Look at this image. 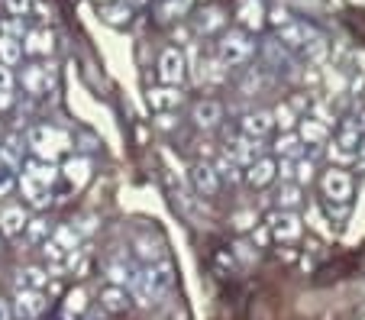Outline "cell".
<instances>
[{"instance_id": "cell-41", "label": "cell", "mask_w": 365, "mask_h": 320, "mask_svg": "<svg viewBox=\"0 0 365 320\" xmlns=\"http://www.w3.org/2000/svg\"><path fill=\"white\" fill-rule=\"evenodd\" d=\"M4 36H14V39H20V36H23V20H20V16H14V20L4 23Z\"/></svg>"}, {"instance_id": "cell-32", "label": "cell", "mask_w": 365, "mask_h": 320, "mask_svg": "<svg viewBox=\"0 0 365 320\" xmlns=\"http://www.w3.org/2000/svg\"><path fill=\"white\" fill-rule=\"evenodd\" d=\"M297 204H301V191H297V185H284V188L278 191V207H282V210H294Z\"/></svg>"}, {"instance_id": "cell-22", "label": "cell", "mask_w": 365, "mask_h": 320, "mask_svg": "<svg viewBox=\"0 0 365 320\" xmlns=\"http://www.w3.org/2000/svg\"><path fill=\"white\" fill-rule=\"evenodd\" d=\"M26 178H33V181H39V185H48V188H52V181L58 178V168L52 165V162H26Z\"/></svg>"}, {"instance_id": "cell-8", "label": "cell", "mask_w": 365, "mask_h": 320, "mask_svg": "<svg viewBox=\"0 0 365 320\" xmlns=\"http://www.w3.org/2000/svg\"><path fill=\"white\" fill-rule=\"evenodd\" d=\"M159 78L165 84H181L185 78V56L178 49H165L159 58Z\"/></svg>"}, {"instance_id": "cell-50", "label": "cell", "mask_w": 365, "mask_h": 320, "mask_svg": "<svg viewBox=\"0 0 365 320\" xmlns=\"http://www.w3.org/2000/svg\"><path fill=\"white\" fill-rule=\"evenodd\" d=\"M58 320H71V314H68V311H65V314H62V317H58Z\"/></svg>"}, {"instance_id": "cell-39", "label": "cell", "mask_w": 365, "mask_h": 320, "mask_svg": "<svg viewBox=\"0 0 365 320\" xmlns=\"http://www.w3.org/2000/svg\"><path fill=\"white\" fill-rule=\"evenodd\" d=\"M314 178V165H310L307 159L297 162V175H294V185H307V181Z\"/></svg>"}, {"instance_id": "cell-45", "label": "cell", "mask_w": 365, "mask_h": 320, "mask_svg": "<svg viewBox=\"0 0 365 320\" xmlns=\"http://www.w3.org/2000/svg\"><path fill=\"white\" fill-rule=\"evenodd\" d=\"M272 23H278V26H284V23H288V14H284V10H275V14H272Z\"/></svg>"}, {"instance_id": "cell-38", "label": "cell", "mask_w": 365, "mask_h": 320, "mask_svg": "<svg viewBox=\"0 0 365 320\" xmlns=\"http://www.w3.org/2000/svg\"><path fill=\"white\" fill-rule=\"evenodd\" d=\"M84 301H88V298H84V291H71V294H68V301H65V311H68L71 317H75V314H81V311H84Z\"/></svg>"}, {"instance_id": "cell-4", "label": "cell", "mask_w": 365, "mask_h": 320, "mask_svg": "<svg viewBox=\"0 0 365 320\" xmlns=\"http://www.w3.org/2000/svg\"><path fill=\"white\" fill-rule=\"evenodd\" d=\"M130 294H133V301H139V304H155V301L162 298V291H159V285L152 282V275H149V269H133L130 272Z\"/></svg>"}, {"instance_id": "cell-30", "label": "cell", "mask_w": 365, "mask_h": 320, "mask_svg": "<svg viewBox=\"0 0 365 320\" xmlns=\"http://www.w3.org/2000/svg\"><path fill=\"white\" fill-rule=\"evenodd\" d=\"M65 175H68L75 185H84V181L91 178V162L88 159H71L68 165H65Z\"/></svg>"}, {"instance_id": "cell-15", "label": "cell", "mask_w": 365, "mask_h": 320, "mask_svg": "<svg viewBox=\"0 0 365 320\" xmlns=\"http://www.w3.org/2000/svg\"><path fill=\"white\" fill-rule=\"evenodd\" d=\"M48 84H52L48 68H42V65H26V68H23V88H26L29 94H46Z\"/></svg>"}, {"instance_id": "cell-11", "label": "cell", "mask_w": 365, "mask_h": 320, "mask_svg": "<svg viewBox=\"0 0 365 320\" xmlns=\"http://www.w3.org/2000/svg\"><path fill=\"white\" fill-rule=\"evenodd\" d=\"M275 126V117H272L269 110H255V113H246L242 117V123H240V130H242V136H252V140H262L265 133Z\"/></svg>"}, {"instance_id": "cell-12", "label": "cell", "mask_w": 365, "mask_h": 320, "mask_svg": "<svg viewBox=\"0 0 365 320\" xmlns=\"http://www.w3.org/2000/svg\"><path fill=\"white\" fill-rule=\"evenodd\" d=\"M275 175H278V162L275 159H255L252 165L246 168V181L252 185V188H265Z\"/></svg>"}, {"instance_id": "cell-6", "label": "cell", "mask_w": 365, "mask_h": 320, "mask_svg": "<svg viewBox=\"0 0 365 320\" xmlns=\"http://www.w3.org/2000/svg\"><path fill=\"white\" fill-rule=\"evenodd\" d=\"M317 36V29L307 26V23H284V26H278V42H284L288 49H304L310 39Z\"/></svg>"}, {"instance_id": "cell-26", "label": "cell", "mask_w": 365, "mask_h": 320, "mask_svg": "<svg viewBox=\"0 0 365 320\" xmlns=\"http://www.w3.org/2000/svg\"><path fill=\"white\" fill-rule=\"evenodd\" d=\"M327 126H320L317 120H304L301 123V140H307L310 146H320V143H327Z\"/></svg>"}, {"instance_id": "cell-51", "label": "cell", "mask_w": 365, "mask_h": 320, "mask_svg": "<svg viewBox=\"0 0 365 320\" xmlns=\"http://www.w3.org/2000/svg\"><path fill=\"white\" fill-rule=\"evenodd\" d=\"M97 4H110V0H97Z\"/></svg>"}, {"instance_id": "cell-40", "label": "cell", "mask_w": 365, "mask_h": 320, "mask_svg": "<svg viewBox=\"0 0 365 320\" xmlns=\"http://www.w3.org/2000/svg\"><path fill=\"white\" fill-rule=\"evenodd\" d=\"M29 7H33V0H7V10L14 16H26Z\"/></svg>"}, {"instance_id": "cell-46", "label": "cell", "mask_w": 365, "mask_h": 320, "mask_svg": "<svg viewBox=\"0 0 365 320\" xmlns=\"http://www.w3.org/2000/svg\"><path fill=\"white\" fill-rule=\"evenodd\" d=\"M14 317V311H10V304L7 301H0V320H10Z\"/></svg>"}, {"instance_id": "cell-34", "label": "cell", "mask_w": 365, "mask_h": 320, "mask_svg": "<svg viewBox=\"0 0 365 320\" xmlns=\"http://www.w3.org/2000/svg\"><path fill=\"white\" fill-rule=\"evenodd\" d=\"M52 239H56L58 246H65L68 252L78 249V230H71V227H58V230L52 233Z\"/></svg>"}, {"instance_id": "cell-44", "label": "cell", "mask_w": 365, "mask_h": 320, "mask_svg": "<svg viewBox=\"0 0 365 320\" xmlns=\"http://www.w3.org/2000/svg\"><path fill=\"white\" fill-rule=\"evenodd\" d=\"M14 104V91H0V107H10Z\"/></svg>"}, {"instance_id": "cell-48", "label": "cell", "mask_w": 365, "mask_h": 320, "mask_svg": "<svg viewBox=\"0 0 365 320\" xmlns=\"http://www.w3.org/2000/svg\"><path fill=\"white\" fill-rule=\"evenodd\" d=\"M126 4H130V7H145L149 0H126Z\"/></svg>"}, {"instance_id": "cell-42", "label": "cell", "mask_w": 365, "mask_h": 320, "mask_svg": "<svg viewBox=\"0 0 365 320\" xmlns=\"http://www.w3.org/2000/svg\"><path fill=\"white\" fill-rule=\"evenodd\" d=\"M0 91H14V75H10V65L0 62Z\"/></svg>"}, {"instance_id": "cell-18", "label": "cell", "mask_w": 365, "mask_h": 320, "mask_svg": "<svg viewBox=\"0 0 365 320\" xmlns=\"http://www.w3.org/2000/svg\"><path fill=\"white\" fill-rule=\"evenodd\" d=\"M20 188H23V195H26V201L33 204V207H46L48 201H52V191H48V185H39V181H33V178H26L23 175L20 178Z\"/></svg>"}, {"instance_id": "cell-23", "label": "cell", "mask_w": 365, "mask_h": 320, "mask_svg": "<svg viewBox=\"0 0 365 320\" xmlns=\"http://www.w3.org/2000/svg\"><path fill=\"white\" fill-rule=\"evenodd\" d=\"M223 23H227V16H223L220 7H207V10H200V16H197V33L210 36V33H217V29H223Z\"/></svg>"}, {"instance_id": "cell-47", "label": "cell", "mask_w": 365, "mask_h": 320, "mask_svg": "<svg viewBox=\"0 0 365 320\" xmlns=\"http://www.w3.org/2000/svg\"><path fill=\"white\" fill-rule=\"evenodd\" d=\"M356 130H365V110L356 117Z\"/></svg>"}, {"instance_id": "cell-19", "label": "cell", "mask_w": 365, "mask_h": 320, "mask_svg": "<svg viewBox=\"0 0 365 320\" xmlns=\"http://www.w3.org/2000/svg\"><path fill=\"white\" fill-rule=\"evenodd\" d=\"M149 104L155 107V110H172V107L181 104V91L178 84H168V88H155L149 91Z\"/></svg>"}, {"instance_id": "cell-49", "label": "cell", "mask_w": 365, "mask_h": 320, "mask_svg": "<svg viewBox=\"0 0 365 320\" xmlns=\"http://www.w3.org/2000/svg\"><path fill=\"white\" fill-rule=\"evenodd\" d=\"M356 149H359V155L365 159V140H359V146H356Z\"/></svg>"}, {"instance_id": "cell-37", "label": "cell", "mask_w": 365, "mask_h": 320, "mask_svg": "<svg viewBox=\"0 0 365 320\" xmlns=\"http://www.w3.org/2000/svg\"><path fill=\"white\" fill-rule=\"evenodd\" d=\"M139 256H143L145 262H159V259H162V249H159V246H152L149 239H139Z\"/></svg>"}, {"instance_id": "cell-5", "label": "cell", "mask_w": 365, "mask_h": 320, "mask_svg": "<svg viewBox=\"0 0 365 320\" xmlns=\"http://www.w3.org/2000/svg\"><path fill=\"white\" fill-rule=\"evenodd\" d=\"M324 195L330 197V201H339V204H346L352 197V178L343 172V168H330V172L324 175Z\"/></svg>"}, {"instance_id": "cell-20", "label": "cell", "mask_w": 365, "mask_h": 320, "mask_svg": "<svg viewBox=\"0 0 365 320\" xmlns=\"http://www.w3.org/2000/svg\"><path fill=\"white\" fill-rule=\"evenodd\" d=\"M101 16H103V23H110V26H126V23L133 20V7L126 4V0L123 4H113L110 0V4H103L101 7Z\"/></svg>"}, {"instance_id": "cell-16", "label": "cell", "mask_w": 365, "mask_h": 320, "mask_svg": "<svg viewBox=\"0 0 365 320\" xmlns=\"http://www.w3.org/2000/svg\"><path fill=\"white\" fill-rule=\"evenodd\" d=\"M23 230H26V214H23V207L0 210V233H4V237H20Z\"/></svg>"}, {"instance_id": "cell-33", "label": "cell", "mask_w": 365, "mask_h": 320, "mask_svg": "<svg viewBox=\"0 0 365 320\" xmlns=\"http://www.w3.org/2000/svg\"><path fill=\"white\" fill-rule=\"evenodd\" d=\"M42 252H46L48 262H56V265H65V262H68V256H71V252L65 249V246H58L56 239H48V243L42 246Z\"/></svg>"}, {"instance_id": "cell-28", "label": "cell", "mask_w": 365, "mask_h": 320, "mask_svg": "<svg viewBox=\"0 0 365 320\" xmlns=\"http://www.w3.org/2000/svg\"><path fill=\"white\" fill-rule=\"evenodd\" d=\"M48 285V275L42 269H26L16 275V288H46Z\"/></svg>"}, {"instance_id": "cell-36", "label": "cell", "mask_w": 365, "mask_h": 320, "mask_svg": "<svg viewBox=\"0 0 365 320\" xmlns=\"http://www.w3.org/2000/svg\"><path fill=\"white\" fill-rule=\"evenodd\" d=\"M26 230H29V239H46L48 237V223L42 220V217H36V220H26Z\"/></svg>"}, {"instance_id": "cell-17", "label": "cell", "mask_w": 365, "mask_h": 320, "mask_svg": "<svg viewBox=\"0 0 365 320\" xmlns=\"http://www.w3.org/2000/svg\"><path fill=\"white\" fill-rule=\"evenodd\" d=\"M101 307L110 314H123L126 307H130V294H126L123 285H110L101 291Z\"/></svg>"}, {"instance_id": "cell-27", "label": "cell", "mask_w": 365, "mask_h": 320, "mask_svg": "<svg viewBox=\"0 0 365 320\" xmlns=\"http://www.w3.org/2000/svg\"><path fill=\"white\" fill-rule=\"evenodd\" d=\"M187 7H191V0H165V4L159 7V20H162V23L178 20V16L187 14Z\"/></svg>"}, {"instance_id": "cell-21", "label": "cell", "mask_w": 365, "mask_h": 320, "mask_svg": "<svg viewBox=\"0 0 365 320\" xmlns=\"http://www.w3.org/2000/svg\"><path fill=\"white\" fill-rule=\"evenodd\" d=\"M23 52H29V56H48V52H52V33H46V29H33V33H26Z\"/></svg>"}, {"instance_id": "cell-35", "label": "cell", "mask_w": 365, "mask_h": 320, "mask_svg": "<svg viewBox=\"0 0 365 320\" xmlns=\"http://www.w3.org/2000/svg\"><path fill=\"white\" fill-rule=\"evenodd\" d=\"M214 172L220 175V178H230V181H240V178H242V175H240V162H233V159H230V155H227V159H220V162H217V168H214Z\"/></svg>"}, {"instance_id": "cell-13", "label": "cell", "mask_w": 365, "mask_h": 320, "mask_svg": "<svg viewBox=\"0 0 365 320\" xmlns=\"http://www.w3.org/2000/svg\"><path fill=\"white\" fill-rule=\"evenodd\" d=\"M230 159L252 165L255 159H262V146H259V140H252V136H240V140L230 143Z\"/></svg>"}, {"instance_id": "cell-31", "label": "cell", "mask_w": 365, "mask_h": 320, "mask_svg": "<svg viewBox=\"0 0 365 320\" xmlns=\"http://www.w3.org/2000/svg\"><path fill=\"white\" fill-rule=\"evenodd\" d=\"M336 146L343 149V153H356V146H359V130H356V123H346V126H343V133H339Z\"/></svg>"}, {"instance_id": "cell-43", "label": "cell", "mask_w": 365, "mask_h": 320, "mask_svg": "<svg viewBox=\"0 0 365 320\" xmlns=\"http://www.w3.org/2000/svg\"><path fill=\"white\" fill-rule=\"evenodd\" d=\"M272 117H275V123H282L284 130H288V126L294 123V117H291V110H288V107H278V110L272 113Z\"/></svg>"}, {"instance_id": "cell-25", "label": "cell", "mask_w": 365, "mask_h": 320, "mask_svg": "<svg viewBox=\"0 0 365 320\" xmlns=\"http://www.w3.org/2000/svg\"><path fill=\"white\" fill-rule=\"evenodd\" d=\"M275 153L282 155V159H297V155L304 153V146H301V136H294V133H284L282 140L275 143Z\"/></svg>"}, {"instance_id": "cell-14", "label": "cell", "mask_w": 365, "mask_h": 320, "mask_svg": "<svg viewBox=\"0 0 365 320\" xmlns=\"http://www.w3.org/2000/svg\"><path fill=\"white\" fill-rule=\"evenodd\" d=\"M220 120H223V107L217 104V100H197V104H194V123H197L200 130H214Z\"/></svg>"}, {"instance_id": "cell-2", "label": "cell", "mask_w": 365, "mask_h": 320, "mask_svg": "<svg viewBox=\"0 0 365 320\" xmlns=\"http://www.w3.org/2000/svg\"><path fill=\"white\" fill-rule=\"evenodd\" d=\"M252 42H249V36L242 33V29H230L227 36L220 39V46H217V52H220V62L223 65H242L252 58Z\"/></svg>"}, {"instance_id": "cell-29", "label": "cell", "mask_w": 365, "mask_h": 320, "mask_svg": "<svg viewBox=\"0 0 365 320\" xmlns=\"http://www.w3.org/2000/svg\"><path fill=\"white\" fill-rule=\"evenodd\" d=\"M130 265L126 262H120V259H110L107 262V279H110V285H123L126 288V282H130Z\"/></svg>"}, {"instance_id": "cell-3", "label": "cell", "mask_w": 365, "mask_h": 320, "mask_svg": "<svg viewBox=\"0 0 365 320\" xmlns=\"http://www.w3.org/2000/svg\"><path fill=\"white\" fill-rule=\"evenodd\" d=\"M46 307H48V301H46V294H42V288H20L16 304L10 307V311H14L20 320H36L46 314Z\"/></svg>"}, {"instance_id": "cell-24", "label": "cell", "mask_w": 365, "mask_h": 320, "mask_svg": "<svg viewBox=\"0 0 365 320\" xmlns=\"http://www.w3.org/2000/svg\"><path fill=\"white\" fill-rule=\"evenodd\" d=\"M23 58V42L14 39V36L0 33V62L4 65H16Z\"/></svg>"}, {"instance_id": "cell-10", "label": "cell", "mask_w": 365, "mask_h": 320, "mask_svg": "<svg viewBox=\"0 0 365 320\" xmlns=\"http://www.w3.org/2000/svg\"><path fill=\"white\" fill-rule=\"evenodd\" d=\"M272 233H275V239H282V243H291V239L301 237V220H297L291 210H282V214L272 217Z\"/></svg>"}, {"instance_id": "cell-9", "label": "cell", "mask_w": 365, "mask_h": 320, "mask_svg": "<svg viewBox=\"0 0 365 320\" xmlns=\"http://www.w3.org/2000/svg\"><path fill=\"white\" fill-rule=\"evenodd\" d=\"M236 20L242 29H259L265 23L262 0H236Z\"/></svg>"}, {"instance_id": "cell-1", "label": "cell", "mask_w": 365, "mask_h": 320, "mask_svg": "<svg viewBox=\"0 0 365 320\" xmlns=\"http://www.w3.org/2000/svg\"><path fill=\"white\" fill-rule=\"evenodd\" d=\"M29 146H33L36 155H42V159H56V153H62V149H68V136L58 130H52V126H33L29 130Z\"/></svg>"}, {"instance_id": "cell-7", "label": "cell", "mask_w": 365, "mask_h": 320, "mask_svg": "<svg viewBox=\"0 0 365 320\" xmlns=\"http://www.w3.org/2000/svg\"><path fill=\"white\" fill-rule=\"evenodd\" d=\"M191 185L197 195L214 197L217 191H220V175L214 172V165H204V162H200V165L191 168Z\"/></svg>"}]
</instances>
